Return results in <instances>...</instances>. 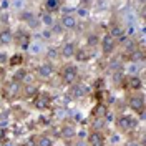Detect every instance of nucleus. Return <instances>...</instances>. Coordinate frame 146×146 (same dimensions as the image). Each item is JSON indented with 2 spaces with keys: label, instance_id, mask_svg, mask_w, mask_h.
<instances>
[{
  "label": "nucleus",
  "instance_id": "obj_1",
  "mask_svg": "<svg viewBox=\"0 0 146 146\" xmlns=\"http://www.w3.org/2000/svg\"><path fill=\"white\" fill-rule=\"evenodd\" d=\"M115 128L119 135H129V133H136L138 129V119L136 115H129V113H118L115 116Z\"/></svg>",
  "mask_w": 146,
  "mask_h": 146
},
{
  "label": "nucleus",
  "instance_id": "obj_2",
  "mask_svg": "<svg viewBox=\"0 0 146 146\" xmlns=\"http://www.w3.org/2000/svg\"><path fill=\"white\" fill-rule=\"evenodd\" d=\"M56 75H58L62 85H65V86H70V85H73V83H76L80 80L78 66L75 63H68V62L63 63L60 68H56Z\"/></svg>",
  "mask_w": 146,
  "mask_h": 146
},
{
  "label": "nucleus",
  "instance_id": "obj_3",
  "mask_svg": "<svg viewBox=\"0 0 146 146\" xmlns=\"http://www.w3.org/2000/svg\"><path fill=\"white\" fill-rule=\"evenodd\" d=\"M126 105L135 115L139 116V119L145 118L146 100H145V93H143V90L141 91H129L128 96H126Z\"/></svg>",
  "mask_w": 146,
  "mask_h": 146
},
{
  "label": "nucleus",
  "instance_id": "obj_4",
  "mask_svg": "<svg viewBox=\"0 0 146 146\" xmlns=\"http://www.w3.org/2000/svg\"><path fill=\"white\" fill-rule=\"evenodd\" d=\"M55 75H56V66H55V63H50V62L42 60L40 63L36 65V68H35V78L36 80L50 82Z\"/></svg>",
  "mask_w": 146,
  "mask_h": 146
},
{
  "label": "nucleus",
  "instance_id": "obj_5",
  "mask_svg": "<svg viewBox=\"0 0 146 146\" xmlns=\"http://www.w3.org/2000/svg\"><path fill=\"white\" fill-rule=\"evenodd\" d=\"M13 43H15V46H18L20 50L27 52L30 43H32V32H30L27 27H18L17 30L13 32Z\"/></svg>",
  "mask_w": 146,
  "mask_h": 146
},
{
  "label": "nucleus",
  "instance_id": "obj_6",
  "mask_svg": "<svg viewBox=\"0 0 146 146\" xmlns=\"http://www.w3.org/2000/svg\"><path fill=\"white\" fill-rule=\"evenodd\" d=\"M98 48H100L101 55H103L105 58H110L111 55H116V52H118V42H116L115 38H111L108 33H103L101 38H100Z\"/></svg>",
  "mask_w": 146,
  "mask_h": 146
},
{
  "label": "nucleus",
  "instance_id": "obj_7",
  "mask_svg": "<svg viewBox=\"0 0 146 146\" xmlns=\"http://www.w3.org/2000/svg\"><path fill=\"white\" fill-rule=\"evenodd\" d=\"M18 20L23 23V27H27L30 32L40 28V22H38V15L36 12H33L32 9H25L23 12L18 13Z\"/></svg>",
  "mask_w": 146,
  "mask_h": 146
},
{
  "label": "nucleus",
  "instance_id": "obj_8",
  "mask_svg": "<svg viewBox=\"0 0 146 146\" xmlns=\"http://www.w3.org/2000/svg\"><path fill=\"white\" fill-rule=\"evenodd\" d=\"M33 106H35L38 111H46V110L52 108V103H53V98L48 91H43V90H38L35 96H33Z\"/></svg>",
  "mask_w": 146,
  "mask_h": 146
},
{
  "label": "nucleus",
  "instance_id": "obj_9",
  "mask_svg": "<svg viewBox=\"0 0 146 146\" xmlns=\"http://www.w3.org/2000/svg\"><path fill=\"white\" fill-rule=\"evenodd\" d=\"M123 90L129 91H141L143 90V80L139 75H125L123 80H121V86Z\"/></svg>",
  "mask_w": 146,
  "mask_h": 146
},
{
  "label": "nucleus",
  "instance_id": "obj_10",
  "mask_svg": "<svg viewBox=\"0 0 146 146\" xmlns=\"http://www.w3.org/2000/svg\"><path fill=\"white\" fill-rule=\"evenodd\" d=\"M90 91H91L90 86L86 83L80 82V80L68 86V95H70V98H73V100H83V98H86L90 95Z\"/></svg>",
  "mask_w": 146,
  "mask_h": 146
},
{
  "label": "nucleus",
  "instance_id": "obj_11",
  "mask_svg": "<svg viewBox=\"0 0 146 146\" xmlns=\"http://www.w3.org/2000/svg\"><path fill=\"white\" fill-rule=\"evenodd\" d=\"M2 93H3V96L7 100H18L20 95H22V83L15 82V80H10V82L3 83Z\"/></svg>",
  "mask_w": 146,
  "mask_h": 146
},
{
  "label": "nucleus",
  "instance_id": "obj_12",
  "mask_svg": "<svg viewBox=\"0 0 146 146\" xmlns=\"http://www.w3.org/2000/svg\"><path fill=\"white\" fill-rule=\"evenodd\" d=\"M58 23L62 25V28L66 32H75L78 30V25H80V20L75 17V13H63L62 17L58 18Z\"/></svg>",
  "mask_w": 146,
  "mask_h": 146
},
{
  "label": "nucleus",
  "instance_id": "obj_13",
  "mask_svg": "<svg viewBox=\"0 0 146 146\" xmlns=\"http://www.w3.org/2000/svg\"><path fill=\"white\" fill-rule=\"evenodd\" d=\"M78 48V43L75 40H66L62 45L58 46V52H60V60H73L75 52Z\"/></svg>",
  "mask_w": 146,
  "mask_h": 146
},
{
  "label": "nucleus",
  "instance_id": "obj_14",
  "mask_svg": "<svg viewBox=\"0 0 146 146\" xmlns=\"http://www.w3.org/2000/svg\"><path fill=\"white\" fill-rule=\"evenodd\" d=\"M106 33H108L111 38H115L116 42H121L125 36H126V28L121 25V22H116V20H113L111 23L108 25V30H106Z\"/></svg>",
  "mask_w": 146,
  "mask_h": 146
},
{
  "label": "nucleus",
  "instance_id": "obj_15",
  "mask_svg": "<svg viewBox=\"0 0 146 146\" xmlns=\"http://www.w3.org/2000/svg\"><path fill=\"white\" fill-rule=\"evenodd\" d=\"M86 146H106V135L98 129H90L86 136Z\"/></svg>",
  "mask_w": 146,
  "mask_h": 146
},
{
  "label": "nucleus",
  "instance_id": "obj_16",
  "mask_svg": "<svg viewBox=\"0 0 146 146\" xmlns=\"http://www.w3.org/2000/svg\"><path fill=\"white\" fill-rule=\"evenodd\" d=\"M58 136L62 138L63 141H66V143H70V141H73V139H76V136H78L76 126L72 125V123H65V125H62Z\"/></svg>",
  "mask_w": 146,
  "mask_h": 146
},
{
  "label": "nucleus",
  "instance_id": "obj_17",
  "mask_svg": "<svg viewBox=\"0 0 146 146\" xmlns=\"http://www.w3.org/2000/svg\"><path fill=\"white\" fill-rule=\"evenodd\" d=\"M38 22H40V27L43 28H52L56 23V15H53V13H48V12H45V10H40L38 13Z\"/></svg>",
  "mask_w": 146,
  "mask_h": 146
},
{
  "label": "nucleus",
  "instance_id": "obj_18",
  "mask_svg": "<svg viewBox=\"0 0 146 146\" xmlns=\"http://www.w3.org/2000/svg\"><path fill=\"white\" fill-rule=\"evenodd\" d=\"M108 115H110V106L105 103V101H98L93 110H91V118H105L108 119Z\"/></svg>",
  "mask_w": 146,
  "mask_h": 146
},
{
  "label": "nucleus",
  "instance_id": "obj_19",
  "mask_svg": "<svg viewBox=\"0 0 146 146\" xmlns=\"http://www.w3.org/2000/svg\"><path fill=\"white\" fill-rule=\"evenodd\" d=\"M62 7H63L62 0H43L42 2V10H45L48 13H53V15H58Z\"/></svg>",
  "mask_w": 146,
  "mask_h": 146
},
{
  "label": "nucleus",
  "instance_id": "obj_20",
  "mask_svg": "<svg viewBox=\"0 0 146 146\" xmlns=\"http://www.w3.org/2000/svg\"><path fill=\"white\" fill-rule=\"evenodd\" d=\"M143 68V63H136V62H131V60H125L121 65V72L125 75H139Z\"/></svg>",
  "mask_w": 146,
  "mask_h": 146
},
{
  "label": "nucleus",
  "instance_id": "obj_21",
  "mask_svg": "<svg viewBox=\"0 0 146 146\" xmlns=\"http://www.w3.org/2000/svg\"><path fill=\"white\" fill-rule=\"evenodd\" d=\"M43 60L50 62V63H56L60 60V52H58V46L56 45H48L43 50Z\"/></svg>",
  "mask_w": 146,
  "mask_h": 146
},
{
  "label": "nucleus",
  "instance_id": "obj_22",
  "mask_svg": "<svg viewBox=\"0 0 146 146\" xmlns=\"http://www.w3.org/2000/svg\"><path fill=\"white\" fill-rule=\"evenodd\" d=\"M0 45L2 46L13 45V30L7 25L0 28Z\"/></svg>",
  "mask_w": 146,
  "mask_h": 146
},
{
  "label": "nucleus",
  "instance_id": "obj_23",
  "mask_svg": "<svg viewBox=\"0 0 146 146\" xmlns=\"http://www.w3.org/2000/svg\"><path fill=\"white\" fill-rule=\"evenodd\" d=\"M12 80L22 83V85L32 83V80H30V72H28V70H25V68H22V66H20V68H15V73H13Z\"/></svg>",
  "mask_w": 146,
  "mask_h": 146
},
{
  "label": "nucleus",
  "instance_id": "obj_24",
  "mask_svg": "<svg viewBox=\"0 0 146 146\" xmlns=\"http://www.w3.org/2000/svg\"><path fill=\"white\" fill-rule=\"evenodd\" d=\"M100 38H101L100 33H96V32H88V33L85 35V46L90 48V50L98 48V45H100Z\"/></svg>",
  "mask_w": 146,
  "mask_h": 146
},
{
  "label": "nucleus",
  "instance_id": "obj_25",
  "mask_svg": "<svg viewBox=\"0 0 146 146\" xmlns=\"http://www.w3.org/2000/svg\"><path fill=\"white\" fill-rule=\"evenodd\" d=\"M36 93H38V88H36L33 83H27V85H22V95H20V98H23V100H33V96H35Z\"/></svg>",
  "mask_w": 146,
  "mask_h": 146
},
{
  "label": "nucleus",
  "instance_id": "obj_26",
  "mask_svg": "<svg viewBox=\"0 0 146 146\" xmlns=\"http://www.w3.org/2000/svg\"><path fill=\"white\" fill-rule=\"evenodd\" d=\"M76 62H82V63H85V62H90L91 60V50L90 48H86V46H78L76 48V52H75V56H73Z\"/></svg>",
  "mask_w": 146,
  "mask_h": 146
},
{
  "label": "nucleus",
  "instance_id": "obj_27",
  "mask_svg": "<svg viewBox=\"0 0 146 146\" xmlns=\"http://www.w3.org/2000/svg\"><path fill=\"white\" fill-rule=\"evenodd\" d=\"M7 63H9L10 68H20V66H23V63H25V55L20 53V52L10 55L9 60H7Z\"/></svg>",
  "mask_w": 146,
  "mask_h": 146
},
{
  "label": "nucleus",
  "instance_id": "obj_28",
  "mask_svg": "<svg viewBox=\"0 0 146 146\" xmlns=\"http://www.w3.org/2000/svg\"><path fill=\"white\" fill-rule=\"evenodd\" d=\"M35 146H55V138L48 135H38L35 136Z\"/></svg>",
  "mask_w": 146,
  "mask_h": 146
},
{
  "label": "nucleus",
  "instance_id": "obj_29",
  "mask_svg": "<svg viewBox=\"0 0 146 146\" xmlns=\"http://www.w3.org/2000/svg\"><path fill=\"white\" fill-rule=\"evenodd\" d=\"M43 50H45V45H43V40H40V42H33L32 40V43L28 46V53L30 55H42L43 53Z\"/></svg>",
  "mask_w": 146,
  "mask_h": 146
},
{
  "label": "nucleus",
  "instance_id": "obj_30",
  "mask_svg": "<svg viewBox=\"0 0 146 146\" xmlns=\"http://www.w3.org/2000/svg\"><path fill=\"white\" fill-rule=\"evenodd\" d=\"M10 7L13 9V12L20 13V12H23L25 9H28V3H27V0H12Z\"/></svg>",
  "mask_w": 146,
  "mask_h": 146
},
{
  "label": "nucleus",
  "instance_id": "obj_31",
  "mask_svg": "<svg viewBox=\"0 0 146 146\" xmlns=\"http://www.w3.org/2000/svg\"><path fill=\"white\" fill-rule=\"evenodd\" d=\"M75 17L78 18V20H88L90 18V9H86V7H76L75 9Z\"/></svg>",
  "mask_w": 146,
  "mask_h": 146
},
{
  "label": "nucleus",
  "instance_id": "obj_32",
  "mask_svg": "<svg viewBox=\"0 0 146 146\" xmlns=\"http://www.w3.org/2000/svg\"><path fill=\"white\" fill-rule=\"evenodd\" d=\"M106 121H108V119H105V118H91L90 126H91V129H98V131H101L103 128L106 126Z\"/></svg>",
  "mask_w": 146,
  "mask_h": 146
},
{
  "label": "nucleus",
  "instance_id": "obj_33",
  "mask_svg": "<svg viewBox=\"0 0 146 146\" xmlns=\"http://www.w3.org/2000/svg\"><path fill=\"white\" fill-rule=\"evenodd\" d=\"M50 32H52V35H53V38H55V36H62V35L65 33V30L62 28V25L58 23V20H56V23H55L53 27L50 28Z\"/></svg>",
  "mask_w": 146,
  "mask_h": 146
},
{
  "label": "nucleus",
  "instance_id": "obj_34",
  "mask_svg": "<svg viewBox=\"0 0 146 146\" xmlns=\"http://www.w3.org/2000/svg\"><path fill=\"white\" fill-rule=\"evenodd\" d=\"M40 38H42V40H52L53 35H52L50 28H43V30H42V33H40Z\"/></svg>",
  "mask_w": 146,
  "mask_h": 146
},
{
  "label": "nucleus",
  "instance_id": "obj_35",
  "mask_svg": "<svg viewBox=\"0 0 146 146\" xmlns=\"http://www.w3.org/2000/svg\"><path fill=\"white\" fill-rule=\"evenodd\" d=\"M123 146H143V145L138 141L136 138H129V139H126V141L123 143Z\"/></svg>",
  "mask_w": 146,
  "mask_h": 146
},
{
  "label": "nucleus",
  "instance_id": "obj_36",
  "mask_svg": "<svg viewBox=\"0 0 146 146\" xmlns=\"http://www.w3.org/2000/svg\"><path fill=\"white\" fill-rule=\"evenodd\" d=\"M10 55H5V53H0V63H3V62H7L9 60Z\"/></svg>",
  "mask_w": 146,
  "mask_h": 146
},
{
  "label": "nucleus",
  "instance_id": "obj_37",
  "mask_svg": "<svg viewBox=\"0 0 146 146\" xmlns=\"http://www.w3.org/2000/svg\"><path fill=\"white\" fill-rule=\"evenodd\" d=\"M62 2H65V0H62Z\"/></svg>",
  "mask_w": 146,
  "mask_h": 146
}]
</instances>
